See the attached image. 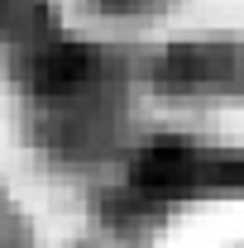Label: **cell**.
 <instances>
[{"instance_id":"4","label":"cell","mask_w":244,"mask_h":248,"mask_svg":"<svg viewBox=\"0 0 244 248\" xmlns=\"http://www.w3.org/2000/svg\"><path fill=\"white\" fill-rule=\"evenodd\" d=\"M91 15H105V19H153L163 10H173L177 0H82Z\"/></svg>"},{"instance_id":"1","label":"cell","mask_w":244,"mask_h":248,"mask_svg":"<svg viewBox=\"0 0 244 248\" xmlns=\"http://www.w3.org/2000/svg\"><path fill=\"white\" fill-rule=\"evenodd\" d=\"M10 81L19 91V110L29 115L34 143L62 167H82L115 148L139 67H129L115 48L58 33L10 58Z\"/></svg>"},{"instance_id":"3","label":"cell","mask_w":244,"mask_h":248,"mask_svg":"<svg viewBox=\"0 0 244 248\" xmlns=\"http://www.w3.org/2000/svg\"><path fill=\"white\" fill-rule=\"evenodd\" d=\"M139 86L177 105L244 100V38H173L139 62Z\"/></svg>"},{"instance_id":"2","label":"cell","mask_w":244,"mask_h":248,"mask_svg":"<svg viewBox=\"0 0 244 248\" xmlns=\"http://www.w3.org/2000/svg\"><path fill=\"white\" fill-rule=\"evenodd\" d=\"M244 201V143L201 134H149L129 143L120 182L96 196V229L124 248H144L153 229L192 205Z\"/></svg>"},{"instance_id":"5","label":"cell","mask_w":244,"mask_h":248,"mask_svg":"<svg viewBox=\"0 0 244 248\" xmlns=\"http://www.w3.org/2000/svg\"><path fill=\"white\" fill-rule=\"evenodd\" d=\"M0 248H29V224L5 191H0Z\"/></svg>"}]
</instances>
